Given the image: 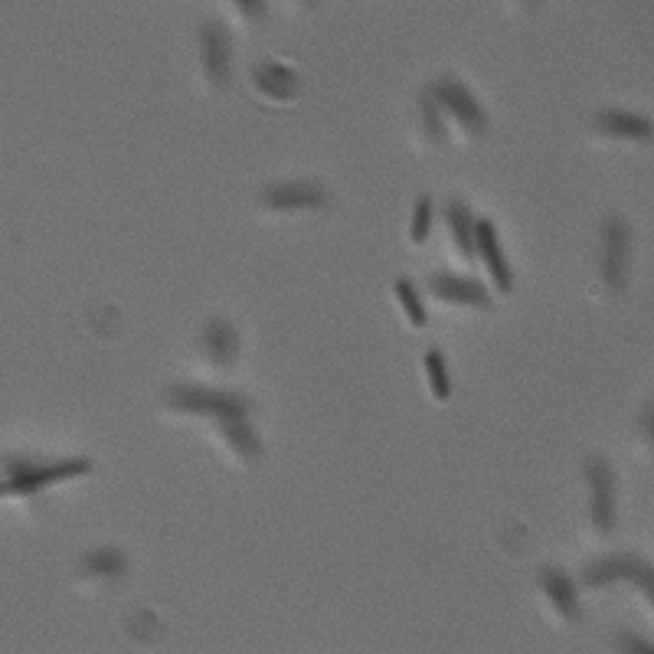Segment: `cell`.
I'll return each instance as SVG.
<instances>
[{
	"mask_svg": "<svg viewBox=\"0 0 654 654\" xmlns=\"http://www.w3.org/2000/svg\"><path fill=\"white\" fill-rule=\"evenodd\" d=\"M262 206L272 213H305L327 206V191L315 181H285L262 191Z\"/></svg>",
	"mask_w": 654,
	"mask_h": 654,
	"instance_id": "8",
	"label": "cell"
},
{
	"mask_svg": "<svg viewBox=\"0 0 654 654\" xmlns=\"http://www.w3.org/2000/svg\"><path fill=\"white\" fill-rule=\"evenodd\" d=\"M429 292L446 302V305H461V308H478V311H491V295L481 282L474 278H461V275H449V272H439L429 278Z\"/></svg>",
	"mask_w": 654,
	"mask_h": 654,
	"instance_id": "10",
	"label": "cell"
},
{
	"mask_svg": "<svg viewBox=\"0 0 654 654\" xmlns=\"http://www.w3.org/2000/svg\"><path fill=\"white\" fill-rule=\"evenodd\" d=\"M92 471L89 458H63V461H30V458H7L3 461V491L17 498H33L53 484L82 478Z\"/></svg>",
	"mask_w": 654,
	"mask_h": 654,
	"instance_id": "1",
	"label": "cell"
},
{
	"mask_svg": "<svg viewBox=\"0 0 654 654\" xmlns=\"http://www.w3.org/2000/svg\"><path fill=\"white\" fill-rule=\"evenodd\" d=\"M540 589L550 599V605L566 619V622H580L583 619V605H580V592L576 583L560 570V566H543L540 570Z\"/></svg>",
	"mask_w": 654,
	"mask_h": 654,
	"instance_id": "11",
	"label": "cell"
},
{
	"mask_svg": "<svg viewBox=\"0 0 654 654\" xmlns=\"http://www.w3.org/2000/svg\"><path fill=\"white\" fill-rule=\"evenodd\" d=\"M615 648L629 654H654L652 642H645V638H638V635H629V632H622V635H619Z\"/></svg>",
	"mask_w": 654,
	"mask_h": 654,
	"instance_id": "23",
	"label": "cell"
},
{
	"mask_svg": "<svg viewBox=\"0 0 654 654\" xmlns=\"http://www.w3.org/2000/svg\"><path fill=\"white\" fill-rule=\"evenodd\" d=\"M0 494H7V491H3V481H0Z\"/></svg>",
	"mask_w": 654,
	"mask_h": 654,
	"instance_id": "27",
	"label": "cell"
},
{
	"mask_svg": "<svg viewBox=\"0 0 654 654\" xmlns=\"http://www.w3.org/2000/svg\"><path fill=\"white\" fill-rule=\"evenodd\" d=\"M474 259H481V265L488 268L494 288L501 295H511L514 292V268L501 249V239H498V229L491 219H478V229H474Z\"/></svg>",
	"mask_w": 654,
	"mask_h": 654,
	"instance_id": "9",
	"label": "cell"
},
{
	"mask_svg": "<svg viewBox=\"0 0 654 654\" xmlns=\"http://www.w3.org/2000/svg\"><path fill=\"white\" fill-rule=\"evenodd\" d=\"M302 3H305V7H311V3H318V0H302Z\"/></svg>",
	"mask_w": 654,
	"mask_h": 654,
	"instance_id": "26",
	"label": "cell"
},
{
	"mask_svg": "<svg viewBox=\"0 0 654 654\" xmlns=\"http://www.w3.org/2000/svg\"><path fill=\"white\" fill-rule=\"evenodd\" d=\"M422 370H426V380H429V392L436 399H449L452 396V377H449V364H446V354L439 347H429L426 357H422Z\"/></svg>",
	"mask_w": 654,
	"mask_h": 654,
	"instance_id": "18",
	"label": "cell"
},
{
	"mask_svg": "<svg viewBox=\"0 0 654 654\" xmlns=\"http://www.w3.org/2000/svg\"><path fill=\"white\" fill-rule=\"evenodd\" d=\"M392 292H396V302H399L402 315L409 318V325L426 327V321H429V311H426V305H422V298H419L416 285H412L409 278H399V282L392 285Z\"/></svg>",
	"mask_w": 654,
	"mask_h": 654,
	"instance_id": "19",
	"label": "cell"
},
{
	"mask_svg": "<svg viewBox=\"0 0 654 654\" xmlns=\"http://www.w3.org/2000/svg\"><path fill=\"white\" fill-rule=\"evenodd\" d=\"M629 265H632V226L622 216H609L602 223V285L609 292H622L629 282Z\"/></svg>",
	"mask_w": 654,
	"mask_h": 654,
	"instance_id": "4",
	"label": "cell"
},
{
	"mask_svg": "<svg viewBox=\"0 0 654 654\" xmlns=\"http://www.w3.org/2000/svg\"><path fill=\"white\" fill-rule=\"evenodd\" d=\"M426 92L439 102L442 115H449L464 134L478 137V134L488 131V115H484V109L478 105V99L471 95V89H468L464 82H458L456 75L436 79Z\"/></svg>",
	"mask_w": 654,
	"mask_h": 654,
	"instance_id": "3",
	"label": "cell"
},
{
	"mask_svg": "<svg viewBox=\"0 0 654 654\" xmlns=\"http://www.w3.org/2000/svg\"><path fill=\"white\" fill-rule=\"evenodd\" d=\"M167 409L184 416H210V419H229V416H249L253 402L243 392L213 390V387H171L164 392Z\"/></svg>",
	"mask_w": 654,
	"mask_h": 654,
	"instance_id": "2",
	"label": "cell"
},
{
	"mask_svg": "<svg viewBox=\"0 0 654 654\" xmlns=\"http://www.w3.org/2000/svg\"><path fill=\"white\" fill-rule=\"evenodd\" d=\"M642 436H645V442H648V446H654V399L648 402L645 416H642Z\"/></svg>",
	"mask_w": 654,
	"mask_h": 654,
	"instance_id": "24",
	"label": "cell"
},
{
	"mask_svg": "<svg viewBox=\"0 0 654 654\" xmlns=\"http://www.w3.org/2000/svg\"><path fill=\"white\" fill-rule=\"evenodd\" d=\"M432 216H436L432 200H429V196H419V200H416V210H412V223H409V239H412L416 246H422V243L429 239V233H432Z\"/></svg>",
	"mask_w": 654,
	"mask_h": 654,
	"instance_id": "20",
	"label": "cell"
},
{
	"mask_svg": "<svg viewBox=\"0 0 654 654\" xmlns=\"http://www.w3.org/2000/svg\"><path fill=\"white\" fill-rule=\"evenodd\" d=\"M79 573L89 576V580H119L129 573V556L115 546H99V550H89L82 560H79Z\"/></svg>",
	"mask_w": 654,
	"mask_h": 654,
	"instance_id": "17",
	"label": "cell"
},
{
	"mask_svg": "<svg viewBox=\"0 0 654 654\" xmlns=\"http://www.w3.org/2000/svg\"><path fill=\"white\" fill-rule=\"evenodd\" d=\"M586 471V484H589V518H592V527L599 533H612L615 530V471L612 464L602 456L586 458L583 464Z\"/></svg>",
	"mask_w": 654,
	"mask_h": 654,
	"instance_id": "6",
	"label": "cell"
},
{
	"mask_svg": "<svg viewBox=\"0 0 654 654\" xmlns=\"http://www.w3.org/2000/svg\"><path fill=\"white\" fill-rule=\"evenodd\" d=\"M233 7H236V13H239L243 20H249V23L265 20V10H268L265 0H233Z\"/></svg>",
	"mask_w": 654,
	"mask_h": 654,
	"instance_id": "22",
	"label": "cell"
},
{
	"mask_svg": "<svg viewBox=\"0 0 654 654\" xmlns=\"http://www.w3.org/2000/svg\"><path fill=\"white\" fill-rule=\"evenodd\" d=\"M422 122H426V134L436 141V144H442L446 141V122H442V109H439V102L426 92L422 95Z\"/></svg>",
	"mask_w": 654,
	"mask_h": 654,
	"instance_id": "21",
	"label": "cell"
},
{
	"mask_svg": "<svg viewBox=\"0 0 654 654\" xmlns=\"http://www.w3.org/2000/svg\"><path fill=\"white\" fill-rule=\"evenodd\" d=\"M619 580H629L635 586L642 589L648 599L654 602V563L642 560V556H632V553H619V556H605V560H595L583 570V586L589 589H602L619 583Z\"/></svg>",
	"mask_w": 654,
	"mask_h": 654,
	"instance_id": "5",
	"label": "cell"
},
{
	"mask_svg": "<svg viewBox=\"0 0 654 654\" xmlns=\"http://www.w3.org/2000/svg\"><path fill=\"white\" fill-rule=\"evenodd\" d=\"M446 226L452 233L458 256L464 262L474 259V229H478V219L471 216V210H468L464 200H449L446 203Z\"/></svg>",
	"mask_w": 654,
	"mask_h": 654,
	"instance_id": "16",
	"label": "cell"
},
{
	"mask_svg": "<svg viewBox=\"0 0 654 654\" xmlns=\"http://www.w3.org/2000/svg\"><path fill=\"white\" fill-rule=\"evenodd\" d=\"M200 65H203V75H206L210 89H223L229 82L233 43H229V30L216 20L200 27Z\"/></svg>",
	"mask_w": 654,
	"mask_h": 654,
	"instance_id": "7",
	"label": "cell"
},
{
	"mask_svg": "<svg viewBox=\"0 0 654 654\" xmlns=\"http://www.w3.org/2000/svg\"><path fill=\"white\" fill-rule=\"evenodd\" d=\"M595 131L605 137H619V141H654V122L638 112H619V109L599 112Z\"/></svg>",
	"mask_w": 654,
	"mask_h": 654,
	"instance_id": "14",
	"label": "cell"
},
{
	"mask_svg": "<svg viewBox=\"0 0 654 654\" xmlns=\"http://www.w3.org/2000/svg\"><path fill=\"white\" fill-rule=\"evenodd\" d=\"M219 436L226 439V446L243 458V461H259L262 442L256 429L249 426V416H229V419H216Z\"/></svg>",
	"mask_w": 654,
	"mask_h": 654,
	"instance_id": "15",
	"label": "cell"
},
{
	"mask_svg": "<svg viewBox=\"0 0 654 654\" xmlns=\"http://www.w3.org/2000/svg\"><path fill=\"white\" fill-rule=\"evenodd\" d=\"M200 347H203V354H206V360H210L213 367L226 370V367H233L236 357H239V334H236V327L229 325V321L213 318V321H206V327H203Z\"/></svg>",
	"mask_w": 654,
	"mask_h": 654,
	"instance_id": "12",
	"label": "cell"
},
{
	"mask_svg": "<svg viewBox=\"0 0 654 654\" xmlns=\"http://www.w3.org/2000/svg\"><path fill=\"white\" fill-rule=\"evenodd\" d=\"M523 7H533V3H537V0H521Z\"/></svg>",
	"mask_w": 654,
	"mask_h": 654,
	"instance_id": "25",
	"label": "cell"
},
{
	"mask_svg": "<svg viewBox=\"0 0 654 654\" xmlns=\"http://www.w3.org/2000/svg\"><path fill=\"white\" fill-rule=\"evenodd\" d=\"M253 82L265 99L272 102H292L302 92V79L295 69L285 63H259L253 69Z\"/></svg>",
	"mask_w": 654,
	"mask_h": 654,
	"instance_id": "13",
	"label": "cell"
}]
</instances>
